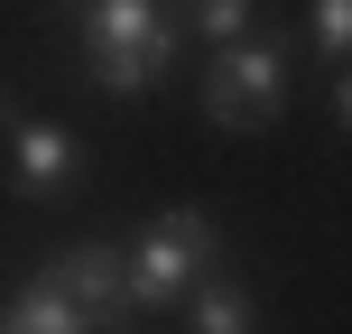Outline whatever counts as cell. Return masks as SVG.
Wrapping results in <instances>:
<instances>
[{"mask_svg": "<svg viewBox=\"0 0 352 334\" xmlns=\"http://www.w3.org/2000/svg\"><path fill=\"white\" fill-rule=\"evenodd\" d=\"M56 288L84 306V325H121L130 316V279H121V251L111 242H74L65 260H56Z\"/></svg>", "mask_w": 352, "mask_h": 334, "instance_id": "cell-5", "label": "cell"}, {"mask_svg": "<svg viewBox=\"0 0 352 334\" xmlns=\"http://www.w3.org/2000/svg\"><path fill=\"white\" fill-rule=\"evenodd\" d=\"M287 103V47L278 37H223L213 47V74H204V121L213 130H269Z\"/></svg>", "mask_w": 352, "mask_h": 334, "instance_id": "cell-2", "label": "cell"}, {"mask_svg": "<svg viewBox=\"0 0 352 334\" xmlns=\"http://www.w3.org/2000/svg\"><path fill=\"white\" fill-rule=\"evenodd\" d=\"M74 10V47H84V74L102 93H148L186 47V19H167L158 0H65Z\"/></svg>", "mask_w": 352, "mask_h": 334, "instance_id": "cell-1", "label": "cell"}, {"mask_svg": "<svg viewBox=\"0 0 352 334\" xmlns=\"http://www.w3.org/2000/svg\"><path fill=\"white\" fill-rule=\"evenodd\" d=\"M195 325H204V334H241L250 325V288L241 279H204V288H195Z\"/></svg>", "mask_w": 352, "mask_h": 334, "instance_id": "cell-7", "label": "cell"}, {"mask_svg": "<svg viewBox=\"0 0 352 334\" xmlns=\"http://www.w3.org/2000/svg\"><path fill=\"white\" fill-rule=\"evenodd\" d=\"M0 140H10V176H19L28 205H56V195L84 186V140L65 121H37L19 93H0Z\"/></svg>", "mask_w": 352, "mask_h": 334, "instance_id": "cell-4", "label": "cell"}, {"mask_svg": "<svg viewBox=\"0 0 352 334\" xmlns=\"http://www.w3.org/2000/svg\"><path fill=\"white\" fill-rule=\"evenodd\" d=\"M0 325H10V334H74V325H84V306L56 288V269H37V279L0 306Z\"/></svg>", "mask_w": 352, "mask_h": 334, "instance_id": "cell-6", "label": "cell"}, {"mask_svg": "<svg viewBox=\"0 0 352 334\" xmlns=\"http://www.w3.org/2000/svg\"><path fill=\"white\" fill-rule=\"evenodd\" d=\"M204 260H213V213H204V205H167L158 223L140 232V251L121 260L130 306H167V298H186Z\"/></svg>", "mask_w": 352, "mask_h": 334, "instance_id": "cell-3", "label": "cell"}, {"mask_svg": "<svg viewBox=\"0 0 352 334\" xmlns=\"http://www.w3.org/2000/svg\"><path fill=\"white\" fill-rule=\"evenodd\" d=\"M186 28H204L213 47H223V37L250 28V0H186Z\"/></svg>", "mask_w": 352, "mask_h": 334, "instance_id": "cell-8", "label": "cell"}, {"mask_svg": "<svg viewBox=\"0 0 352 334\" xmlns=\"http://www.w3.org/2000/svg\"><path fill=\"white\" fill-rule=\"evenodd\" d=\"M316 47H324V56L352 47V0H316Z\"/></svg>", "mask_w": 352, "mask_h": 334, "instance_id": "cell-9", "label": "cell"}]
</instances>
